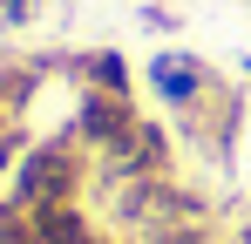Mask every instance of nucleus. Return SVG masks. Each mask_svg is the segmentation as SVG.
<instances>
[{"instance_id":"1","label":"nucleus","mask_w":251,"mask_h":244,"mask_svg":"<svg viewBox=\"0 0 251 244\" xmlns=\"http://www.w3.org/2000/svg\"><path fill=\"white\" fill-rule=\"evenodd\" d=\"M88 176H95V156L82 149V136H75V129H54L41 143H27V156L14 163V176H7V197H14V210L82 203Z\"/></svg>"},{"instance_id":"2","label":"nucleus","mask_w":251,"mask_h":244,"mask_svg":"<svg viewBox=\"0 0 251 244\" xmlns=\"http://www.w3.org/2000/svg\"><path fill=\"white\" fill-rule=\"evenodd\" d=\"M143 81H150V95L163 102L170 116H183V109H197L210 88H217V68H210L204 54H190V48H163V54H150Z\"/></svg>"},{"instance_id":"3","label":"nucleus","mask_w":251,"mask_h":244,"mask_svg":"<svg viewBox=\"0 0 251 244\" xmlns=\"http://www.w3.org/2000/svg\"><path fill=\"white\" fill-rule=\"evenodd\" d=\"M136 122H143L136 95H102V88H82V95H75V122H68V129L82 136L88 156H109L129 129H136Z\"/></svg>"},{"instance_id":"4","label":"nucleus","mask_w":251,"mask_h":244,"mask_svg":"<svg viewBox=\"0 0 251 244\" xmlns=\"http://www.w3.org/2000/svg\"><path fill=\"white\" fill-rule=\"evenodd\" d=\"M27 224H34V238L41 244H95V217H88L82 203H48V210H21Z\"/></svg>"},{"instance_id":"5","label":"nucleus","mask_w":251,"mask_h":244,"mask_svg":"<svg viewBox=\"0 0 251 244\" xmlns=\"http://www.w3.org/2000/svg\"><path fill=\"white\" fill-rule=\"evenodd\" d=\"M75 75H82V88H102V95H136V75H129V61L116 54V48L82 54V61H75Z\"/></svg>"},{"instance_id":"6","label":"nucleus","mask_w":251,"mask_h":244,"mask_svg":"<svg viewBox=\"0 0 251 244\" xmlns=\"http://www.w3.org/2000/svg\"><path fill=\"white\" fill-rule=\"evenodd\" d=\"M0 21H7V27H27V21H34V0H0Z\"/></svg>"},{"instance_id":"7","label":"nucleus","mask_w":251,"mask_h":244,"mask_svg":"<svg viewBox=\"0 0 251 244\" xmlns=\"http://www.w3.org/2000/svg\"><path fill=\"white\" fill-rule=\"evenodd\" d=\"M7 210H14V197H7V190H0V217H7Z\"/></svg>"}]
</instances>
